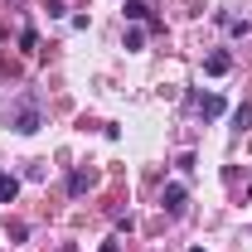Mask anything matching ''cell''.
<instances>
[{
  "label": "cell",
  "instance_id": "obj_9",
  "mask_svg": "<svg viewBox=\"0 0 252 252\" xmlns=\"http://www.w3.org/2000/svg\"><path fill=\"white\" fill-rule=\"evenodd\" d=\"M102 252H122V248H117V243H102Z\"/></svg>",
  "mask_w": 252,
  "mask_h": 252
},
{
  "label": "cell",
  "instance_id": "obj_2",
  "mask_svg": "<svg viewBox=\"0 0 252 252\" xmlns=\"http://www.w3.org/2000/svg\"><path fill=\"white\" fill-rule=\"evenodd\" d=\"M160 199H165V209H170V214H185V185H165Z\"/></svg>",
  "mask_w": 252,
  "mask_h": 252
},
{
  "label": "cell",
  "instance_id": "obj_7",
  "mask_svg": "<svg viewBox=\"0 0 252 252\" xmlns=\"http://www.w3.org/2000/svg\"><path fill=\"white\" fill-rule=\"evenodd\" d=\"M151 15V5H141V0H126V20H146Z\"/></svg>",
  "mask_w": 252,
  "mask_h": 252
},
{
  "label": "cell",
  "instance_id": "obj_10",
  "mask_svg": "<svg viewBox=\"0 0 252 252\" xmlns=\"http://www.w3.org/2000/svg\"><path fill=\"white\" fill-rule=\"evenodd\" d=\"M194 252H204V248H194Z\"/></svg>",
  "mask_w": 252,
  "mask_h": 252
},
{
  "label": "cell",
  "instance_id": "obj_8",
  "mask_svg": "<svg viewBox=\"0 0 252 252\" xmlns=\"http://www.w3.org/2000/svg\"><path fill=\"white\" fill-rule=\"evenodd\" d=\"M199 107H204V117H219V112H223V97H204Z\"/></svg>",
  "mask_w": 252,
  "mask_h": 252
},
{
  "label": "cell",
  "instance_id": "obj_3",
  "mask_svg": "<svg viewBox=\"0 0 252 252\" xmlns=\"http://www.w3.org/2000/svg\"><path fill=\"white\" fill-rule=\"evenodd\" d=\"M228 68H233V59H228V54H209V59H204V73H209V78H223Z\"/></svg>",
  "mask_w": 252,
  "mask_h": 252
},
{
  "label": "cell",
  "instance_id": "obj_5",
  "mask_svg": "<svg viewBox=\"0 0 252 252\" xmlns=\"http://www.w3.org/2000/svg\"><path fill=\"white\" fill-rule=\"evenodd\" d=\"M15 194H20V180L15 175H0V204H15Z\"/></svg>",
  "mask_w": 252,
  "mask_h": 252
},
{
  "label": "cell",
  "instance_id": "obj_4",
  "mask_svg": "<svg viewBox=\"0 0 252 252\" xmlns=\"http://www.w3.org/2000/svg\"><path fill=\"white\" fill-rule=\"evenodd\" d=\"M88 185H93V170H73L68 175V194H88Z\"/></svg>",
  "mask_w": 252,
  "mask_h": 252
},
{
  "label": "cell",
  "instance_id": "obj_1",
  "mask_svg": "<svg viewBox=\"0 0 252 252\" xmlns=\"http://www.w3.org/2000/svg\"><path fill=\"white\" fill-rule=\"evenodd\" d=\"M15 131H20V136L39 131V102H34V97H25V102H20V112H15Z\"/></svg>",
  "mask_w": 252,
  "mask_h": 252
},
{
  "label": "cell",
  "instance_id": "obj_6",
  "mask_svg": "<svg viewBox=\"0 0 252 252\" xmlns=\"http://www.w3.org/2000/svg\"><path fill=\"white\" fill-rule=\"evenodd\" d=\"M233 126H238V131H248V126H252V102H243V107L233 112Z\"/></svg>",
  "mask_w": 252,
  "mask_h": 252
}]
</instances>
